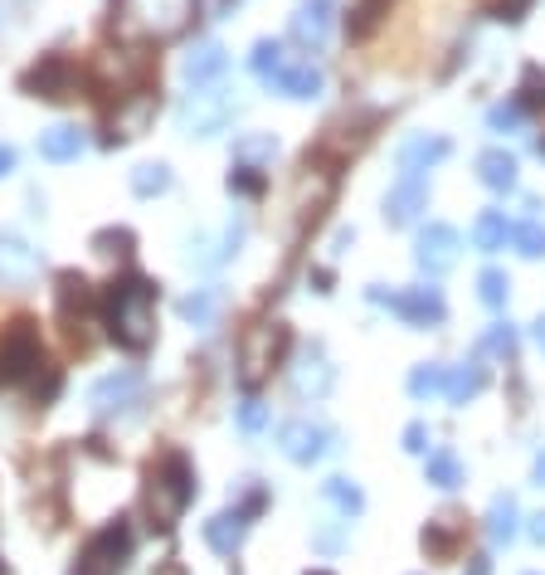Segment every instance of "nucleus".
<instances>
[{"label": "nucleus", "mask_w": 545, "mask_h": 575, "mask_svg": "<svg viewBox=\"0 0 545 575\" xmlns=\"http://www.w3.org/2000/svg\"><path fill=\"white\" fill-rule=\"evenodd\" d=\"M477 181L487 191H516V156L502 152V146H487L477 156Z\"/></svg>", "instance_id": "obj_22"}, {"label": "nucleus", "mask_w": 545, "mask_h": 575, "mask_svg": "<svg viewBox=\"0 0 545 575\" xmlns=\"http://www.w3.org/2000/svg\"><path fill=\"white\" fill-rule=\"evenodd\" d=\"M24 93H30V97H49V103H64V97L79 93V69H73L64 54H49V59H40V64L24 73Z\"/></svg>", "instance_id": "obj_10"}, {"label": "nucleus", "mask_w": 545, "mask_h": 575, "mask_svg": "<svg viewBox=\"0 0 545 575\" xmlns=\"http://www.w3.org/2000/svg\"><path fill=\"white\" fill-rule=\"evenodd\" d=\"M512 249L522 254V259H545V225H541V219L512 225Z\"/></svg>", "instance_id": "obj_33"}, {"label": "nucleus", "mask_w": 545, "mask_h": 575, "mask_svg": "<svg viewBox=\"0 0 545 575\" xmlns=\"http://www.w3.org/2000/svg\"><path fill=\"white\" fill-rule=\"evenodd\" d=\"M234 117V97L225 89H191L176 107V127L185 137H215Z\"/></svg>", "instance_id": "obj_4"}, {"label": "nucleus", "mask_w": 545, "mask_h": 575, "mask_svg": "<svg viewBox=\"0 0 545 575\" xmlns=\"http://www.w3.org/2000/svg\"><path fill=\"white\" fill-rule=\"evenodd\" d=\"M268 420H272V410H268L258 396H249L239 410H234V424H239L244 434H264V430H268Z\"/></svg>", "instance_id": "obj_37"}, {"label": "nucleus", "mask_w": 545, "mask_h": 575, "mask_svg": "<svg viewBox=\"0 0 545 575\" xmlns=\"http://www.w3.org/2000/svg\"><path fill=\"white\" fill-rule=\"evenodd\" d=\"M473 244H477L482 254L506 249V244H512V219H506L502 211H482V215L473 219Z\"/></svg>", "instance_id": "obj_26"}, {"label": "nucleus", "mask_w": 545, "mask_h": 575, "mask_svg": "<svg viewBox=\"0 0 545 575\" xmlns=\"http://www.w3.org/2000/svg\"><path fill=\"white\" fill-rule=\"evenodd\" d=\"M404 449H409V454H429V430H424V424H409V430H404Z\"/></svg>", "instance_id": "obj_43"}, {"label": "nucleus", "mask_w": 545, "mask_h": 575, "mask_svg": "<svg viewBox=\"0 0 545 575\" xmlns=\"http://www.w3.org/2000/svg\"><path fill=\"white\" fill-rule=\"evenodd\" d=\"M536 152H541V156H545V137H541V142H536Z\"/></svg>", "instance_id": "obj_50"}, {"label": "nucleus", "mask_w": 545, "mask_h": 575, "mask_svg": "<svg viewBox=\"0 0 545 575\" xmlns=\"http://www.w3.org/2000/svg\"><path fill=\"white\" fill-rule=\"evenodd\" d=\"M477 298L487 302V308H506V298H512V278H506L502 268H482L477 274Z\"/></svg>", "instance_id": "obj_34"}, {"label": "nucleus", "mask_w": 545, "mask_h": 575, "mask_svg": "<svg viewBox=\"0 0 545 575\" xmlns=\"http://www.w3.org/2000/svg\"><path fill=\"white\" fill-rule=\"evenodd\" d=\"M272 156H278V137L272 132H249V137L234 142V162L239 166H264Z\"/></svg>", "instance_id": "obj_31"}, {"label": "nucleus", "mask_w": 545, "mask_h": 575, "mask_svg": "<svg viewBox=\"0 0 545 575\" xmlns=\"http://www.w3.org/2000/svg\"><path fill=\"white\" fill-rule=\"evenodd\" d=\"M195 503V469L181 449H166L152 469H146V512H152V527L171 532L185 517V507Z\"/></svg>", "instance_id": "obj_2"}, {"label": "nucleus", "mask_w": 545, "mask_h": 575, "mask_svg": "<svg viewBox=\"0 0 545 575\" xmlns=\"http://www.w3.org/2000/svg\"><path fill=\"white\" fill-rule=\"evenodd\" d=\"M0 575H10V571H6V561H0Z\"/></svg>", "instance_id": "obj_51"}, {"label": "nucleus", "mask_w": 545, "mask_h": 575, "mask_svg": "<svg viewBox=\"0 0 545 575\" xmlns=\"http://www.w3.org/2000/svg\"><path fill=\"white\" fill-rule=\"evenodd\" d=\"M215 312H219V288H200V292H191V298H181V317L195 327H209Z\"/></svg>", "instance_id": "obj_32"}, {"label": "nucleus", "mask_w": 545, "mask_h": 575, "mask_svg": "<svg viewBox=\"0 0 545 575\" xmlns=\"http://www.w3.org/2000/svg\"><path fill=\"white\" fill-rule=\"evenodd\" d=\"M171 191V166L166 162H142L132 171V195H142V201H156V195Z\"/></svg>", "instance_id": "obj_30"}, {"label": "nucleus", "mask_w": 545, "mask_h": 575, "mask_svg": "<svg viewBox=\"0 0 545 575\" xmlns=\"http://www.w3.org/2000/svg\"><path fill=\"white\" fill-rule=\"evenodd\" d=\"M229 191H234V195H244V201L264 195V176H258V166H239V171H229Z\"/></svg>", "instance_id": "obj_40"}, {"label": "nucleus", "mask_w": 545, "mask_h": 575, "mask_svg": "<svg viewBox=\"0 0 545 575\" xmlns=\"http://www.w3.org/2000/svg\"><path fill=\"white\" fill-rule=\"evenodd\" d=\"M516 93H522L516 103H522L526 113H545V69L531 64V69L522 73V89H516Z\"/></svg>", "instance_id": "obj_36"}, {"label": "nucleus", "mask_w": 545, "mask_h": 575, "mask_svg": "<svg viewBox=\"0 0 545 575\" xmlns=\"http://www.w3.org/2000/svg\"><path fill=\"white\" fill-rule=\"evenodd\" d=\"M244 532H249V517H244L239 507H229V512H215V517L205 522V542H209V552H219V556H234L244 546Z\"/></svg>", "instance_id": "obj_19"}, {"label": "nucleus", "mask_w": 545, "mask_h": 575, "mask_svg": "<svg viewBox=\"0 0 545 575\" xmlns=\"http://www.w3.org/2000/svg\"><path fill=\"white\" fill-rule=\"evenodd\" d=\"M482 386H487V371H482L477 361H463L449 371V386H443V396H449V405H467V400L482 396Z\"/></svg>", "instance_id": "obj_24"}, {"label": "nucleus", "mask_w": 545, "mask_h": 575, "mask_svg": "<svg viewBox=\"0 0 545 575\" xmlns=\"http://www.w3.org/2000/svg\"><path fill=\"white\" fill-rule=\"evenodd\" d=\"M142 376L136 371H113V376H103V381H93L89 390V410L97 414V420H117V414H127L142 405Z\"/></svg>", "instance_id": "obj_8"}, {"label": "nucleus", "mask_w": 545, "mask_h": 575, "mask_svg": "<svg viewBox=\"0 0 545 575\" xmlns=\"http://www.w3.org/2000/svg\"><path fill=\"white\" fill-rule=\"evenodd\" d=\"M467 575H492V561L487 556H473V571H467Z\"/></svg>", "instance_id": "obj_49"}, {"label": "nucleus", "mask_w": 545, "mask_h": 575, "mask_svg": "<svg viewBox=\"0 0 545 575\" xmlns=\"http://www.w3.org/2000/svg\"><path fill=\"white\" fill-rule=\"evenodd\" d=\"M522 122H526V107H522V103H497V107L487 113V127H492V132H516Z\"/></svg>", "instance_id": "obj_39"}, {"label": "nucleus", "mask_w": 545, "mask_h": 575, "mask_svg": "<svg viewBox=\"0 0 545 575\" xmlns=\"http://www.w3.org/2000/svg\"><path fill=\"white\" fill-rule=\"evenodd\" d=\"M321 497H327V503L337 507L346 522H351V517H361V512H366V493H361V487H356L351 479H341V473H337V479H327V483H321Z\"/></svg>", "instance_id": "obj_27"}, {"label": "nucleus", "mask_w": 545, "mask_h": 575, "mask_svg": "<svg viewBox=\"0 0 545 575\" xmlns=\"http://www.w3.org/2000/svg\"><path fill=\"white\" fill-rule=\"evenodd\" d=\"M526 6H531V0H497V6H492V16H497V20H522Z\"/></svg>", "instance_id": "obj_44"}, {"label": "nucleus", "mask_w": 545, "mask_h": 575, "mask_svg": "<svg viewBox=\"0 0 545 575\" xmlns=\"http://www.w3.org/2000/svg\"><path fill=\"white\" fill-rule=\"evenodd\" d=\"M79 152H83V132L79 127H69V122H59V127H49L40 132V156L44 162H79Z\"/></svg>", "instance_id": "obj_23"}, {"label": "nucleus", "mask_w": 545, "mask_h": 575, "mask_svg": "<svg viewBox=\"0 0 545 575\" xmlns=\"http://www.w3.org/2000/svg\"><path fill=\"white\" fill-rule=\"evenodd\" d=\"M40 264H44V254L30 239H20L16 229L0 235V284H30L40 274Z\"/></svg>", "instance_id": "obj_14"}, {"label": "nucleus", "mask_w": 545, "mask_h": 575, "mask_svg": "<svg viewBox=\"0 0 545 575\" xmlns=\"http://www.w3.org/2000/svg\"><path fill=\"white\" fill-rule=\"evenodd\" d=\"M531 483L545 487V454H536V463H531Z\"/></svg>", "instance_id": "obj_48"}, {"label": "nucleus", "mask_w": 545, "mask_h": 575, "mask_svg": "<svg viewBox=\"0 0 545 575\" xmlns=\"http://www.w3.org/2000/svg\"><path fill=\"white\" fill-rule=\"evenodd\" d=\"M59 312H64V322H73V327L93 312V288L83 274H59Z\"/></svg>", "instance_id": "obj_21"}, {"label": "nucleus", "mask_w": 545, "mask_h": 575, "mask_svg": "<svg viewBox=\"0 0 545 575\" xmlns=\"http://www.w3.org/2000/svg\"><path fill=\"white\" fill-rule=\"evenodd\" d=\"M424 483H433L439 493L463 487V463H457L453 449H433V454H424Z\"/></svg>", "instance_id": "obj_25"}, {"label": "nucleus", "mask_w": 545, "mask_h": 575, "mask_svg": "<svg viewBox=\"0 0 545 575\" xmlns=\"http://www.w3.org/2000/svg\"><path fill=\"white\" fill-rule=\"evenodd\" d=\"M531 542H536V546H545V512H536V517H531Z\"/></svg>", "instance_id": "obj_46"}, {"label": "nucleus", "mask_w": 545, "mask_h": 575, "mask_svg": "<svg viewBox=\"0 0 545 575\" xmlns=\"http://www.w3.org/2000/svg\"><path fill=\"white\" fill-rule=\"evenodd\" d=\"M321 89H327V79H321V69L312 59H292V64L272 79V93L292 97V103H312V97H321Z\"/></svg>", "instance_id": "obj_17"}, {"label": "nucleus", "mask_w": 545, "mask_h": 575, "mask_svg": "<svg viewBox=\"0 0 545 575\" xmlns=\"http://www.w3.org/2000/svg\"><path fill=\"white\" fill-rule=\"evenodd\" d=\"M132 546H136V536H132L127 522H122V517L107 522L103 532L83 542V552L73 556L69 575H122V571H127V561H132Z\"/></svg>", "instance_id": "obj_3"}, {"label": "nucleus", "mask_w": 545, "mask_h": 575, "mask_svg": "<svg viewBox=\"0 0 545 575\" xmlns=\"http://www.w3.org/2000/svg\"><path fill=\"white\" fill-rule=\"evenodd\" d=\"M331 381H337V371H331L327 351L321 347H302V357L292 361V390L302 400H321L331 390Z\"/></svg>", "instance_id": "obj_15"}, {"label": "nucleus", "mask_w": 545, "mask_h": 575, "mask_svg": "<svg viewBox=\"0 0 545 575\" xmlns=\"http://www.w3.org/2000/svg\"><path fill=\"white\" fill-rule=\"evenodd\" d=\"M278 449H282V459L288 463H317V459H327V449H331V430L327 424H312V420H288L278 430Z\"/></svg>", "instance_id": "obj_11"}, {"label": "nucleus", "mask_w": 545, "mask_h": 575, "mask_svg": "<svg viewBox=\"0 0 545 575\" xmlns=\"http://www.w3.org/2000/svg\"><path fill=\"white\" fill-rule=\"evenodd\" d=\"M282 347H288V327H254L249 337L239 341V381L244 386H264V376L272 371V361L282 357Z\"/></svg>", "instance_id": "obj_5"}, {"label": "nucleus", "mask_w": 545, "mask_h": 575, "mask_svg": "<svg viewBox=\"0 0 545 575\" xmlns=\"http://www.w3.org/2000/svg\"><path fill=\"white\" fill-rule=\"evenodd\" d=\"M453 146H449V137H429V132H419V137H409V142H400V152H394V162H400V171H433L449 156Z\"/></svg>", "instance_id": "obj_18"}, {"label": "nucleus", "mask_w": 545, "mask_h": 575, "mask_svg": "<svg viewBox=\"0 0 545 575\" xmlns=\"http://www.w3.org/2000/svg\"><path fill=\"white\" fill-rule=\"evenodd\" d=\"M531 337H536V347H541V357H545V312L531 322Z\"/></svg>", "instance_id": "obj_47"}, {"label": "nucleus", "mask_w": 545, "mask_h": 575, "mask_svg": "<svg viewBox=\"0 0 545 575\" xmlns=\"http://www.w3.org/2000/svg\"><path fill=\"white\" fill-rule=\"evenodd\" d=\"M380 10H385V0H361V6H356L351 10V34H356V40H361V34H370V24H376L380 20Z\"/></svg>", "instance_id": "obj_41"}, {"label": "nucleus", "mask_w": 545, "mask_h": 575, "mask_svg": "<svg viewBox=\"0 0 545 575\" xmlns=\"http://www.w3.org/2000/svg\"><path fill=\"white\" fill-rule=\"evenodd\" d=\"M249 64H254V73H258V83H264V89H272V79H278V73L288 69L292 59H288V49H282V40H258Z\"/></svg>", "instance_id": "obj_28"}, {"label": "nucleus", "mask_w": 545, "mask_h": 575, "mask_svg": "<svg viewBox=\"0 0 545 575\" xmlns=\"http://www.w3.org/2000/svg\"><path fill=\"white\" fill-rule=\"evenodd\" d=\"M10 171H16V146H10V142H0V181H6Z\"/></svg>", "instance_id": "obj_45"}, {"label": "nucleus", "mask_w": 545, "mask_h": 575, "mask_svg": "<svg viewBox=\"0 0 545 575\" xmlns=\"http://www.w3.org/2000/svg\"><path fill=\"white\" fill-rule=\"evenodd\" d=\"M424 552L433 561H453L457 552V532L449 527V522H429V532H424Z\"/></svg>", "instance_id": "obj_35"}, {"label": "nucleus", "mask_w": 545, "mask_h": 575, "mask_svg": "<svg viewBox=\"0 0 545 575\" xmlns=\"http://www.w3.org/2000/svg\"><path fill=\"white\" fill-rule=\"evenodd\" d=\"M424 211H429V176L400 171V181L385 191V219L390 225H414Z\"/></svg>", "instance_id": "obj_12"}, {"label": "nucleus", "mask_w": 545, "mask_h": 575, "mask_svg": "<svg viewBox=\"0 0 545 575\" xmlns=\"http://www.w3.org/2000/svg\"><path fill=\"white\" fill-rule=\"evenodd\" d=\"M103 322H107V337H113L122 351L142 357L156 341V288L146 284L142 274L113 278L103 292Z\"/></svg>", "instance_id": "obj_1"}, {"label": "nucleus", "mask_w": 545, "mask_h": 575, "mask_svg": "<svg viewBox=\"0 0 545 575\" xmlns=\"http://www.w3.org/2000/svg\"><path fill=\"white\" fill-rule=\"evenodd\" d=\"M516 532H522V507H516L512 493H497L487 503V536H492V546H512Z\"/></svg>", "instance_id": "obj_20"}, {"label": "nucleus", "mask_w": 545, "mask_h": 575, "mask_svg": "<svg viewBox=\"0 0 545 575\" xmlns=\"http://www.w3.org/2000/svg\"><path fill=\"white\" fill-rule=\"evenodd\" d=\"M225 69H229V49L219 40H200L191 54H185L181 79L191 83V89H215V83L225 79Z\"/></svg>", "instance_id": "obj_13"}, {"label": "nucleus", "mask_w": 545, "mask_h": 575, "mask_svg": "<svg viewBox=\"0 0 545 575\" xmlns=\"http://www.w3.org/2000/svg\"><path fill=\"white\" fill-rule=\"evenodd\" d=\"M312 575H331V571H312Z\"/></svg>", "instance_id": "obj_52"}, {"label": "nucleus", "mask_w": 545, "mask_h": 575, "mask_svg": "<svg viewBox=\"0 0 545 575\" xmlns=\"http://www.w3.org/2000/svg\"><path fill=\"white\" fill-rule=\"evenodd\" d=\"M457 249H463L457 229L443 225V219H429V225L419 229V239H414V264L424 268L429 278H443L457 264Z\"/></svg>", "instance_id": "obj_9"}, {"label": "nucleus", "mask_w": 545, "mask_h": 575, "mask_svg": "<svg viewBox=\"0 0 545 575\" xmlns=\"http://www.w3.org/2000/svg\"><path fill=\"white\" fill-rule=\"evenodd\" d=\"M477 347H482V351H502V357H512V351H516V327H512V322H492L487 332H482Z\"/></svg>", "instance_id": "obj_38"}, {"label": "nucleus", "mask_w": 545, "mask_h": 575, "mask_svg": "<svg viewBox=\"0 0 545 575\" xmlns=\"http://www.w3.org/2000/svg\"><path fill=\"white\" fill-rule=\"evenodd\" d=\"M93 249L97 254H127L132 249V235H127V229H103V235L93 239Z\"/></svg>", "instance_id": "obj_42"}, {"label": "nucleus", "mask_w": 545, "mask_h": 575, "mask_svg": "<svg viewBox=\"0 0 545 575\" xmlns=\"http://www.w3.org/2000/svg\"><path fill=\"white\" fill-rule=\"evenodd\" d=\"M443 386H449V366H443V361H419L414 371H409V396H414V400L443 396Z\"/></svg>", "instance_id": "obj_29"}, {"label": "nucleus", "mask_w": 545, "mask_h": 575, "mask_svg": "<svg viewBox=\"0 0 545 575\" xmlns=\"http://www.w3.org/2000/svg\"><path fill=\"white\" fill-rule=\"evenodd\" d=\"M40 366H44V351H40L34 327L30 322H16L6 337H0V381L20 386V381H30Z\"/></svg>", "instance_id": "obj_6"}, {"label": "nucleus", "mask_w": 545, "mask_h": 575, "mask_svg": "<svg viewBox=\"0 0 545 575\" xmlns=\"http://www.w3.org/2000/svg\"><path fill=\"white\" fill-rule=\"evenodd\" d=\"M331 20H337V0H302L292 16V40L302 49H321L331 34Z\"/></svg>", "instance_id": "obj_16"}, {"label": "nucleus", "mask_w": 545, "mask_h": 575, "mask_svg": "<svg viewBox=\"0 0 545 575\" xmlns=\"http://www.w3.org/2000/svg\"><path fill=\"white\" fill-rule=\"evenodd\" d=\"M370 298L376 302H385V308L394 317H404L409 327H439L443 317H449V302H443V292L439 288H404V292H380V288H370Z\"/></svg>", "instance_id": "obj_7"}]
</instances>
